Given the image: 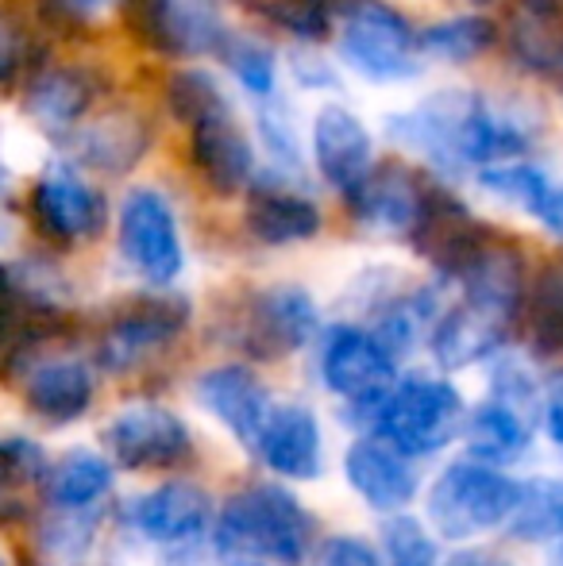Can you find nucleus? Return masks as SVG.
I'll use <instances>...</instances> for the list:
<instances>
[{
	"instance_id": "1",
	"label": "nucleus",
	"mask_w": 563,
	"mask_h": 566,
	"mask_svg": "<svg viewBox=\"0 0 563 566\" xmlns=\"http://www.w3.org/2000/svg\"><path fill=\"white\" fill-rule=\"evenodd\" d=\"M386 135L448 174H479L487 166L521 163L536 143V119L487 93L440 90L406 113H394Z\"/></svg>"
},
{
	"instance_id": "2",
	"label": "nucleus",
	"mask_w": 563,
	"mask_h": 566,
	"mask_svg": "<svg viewBox=\"0 0 563 566\" xmlns=\"http://www.w3.org/2000/svg\"><path fill=\"white\" fill-rule=\"evenodd\" d=\"M347 420L371 428L378 440L402 454H436L456 440L467 409L451 381L409 374L386 394L355 401V409H347Z\"/></svg>"
},
{
	"instance_id": "3",
	"label": "nucleus",
	"mask_w": 563,
	"mask_h": 566,
	"mask_svg": "<svg viewBox=\"0 0 563 566\" xmlns=\"http://www.w3.org/2000/svg\"><path fill=\"white\" fill-rule=\"evenodd\" d=\"M309 544H313V516L282 485H251L220 509L217 552L228 563L274 559L298 566L305 563Z\"/></svg>"
},
{
	"instance_id": "4",
	"label": "nucleus",
	"mask_w": 563,
	"mask_h": 566,
	"mask_svg": "<svg viewBox=\"0 0 563 566\" xmlns=\"http://www.w3.org/2000/svg\"><path fill=\"white\" fill-rule=\"evenodd\" d=\"M336 51L340 62L371 85H398L425 66L417 31L386 0H344L336 15Z\"/></svg>"
},
{
	"instance_id": "5",
	"label": "nucleus",
	"mask_w": 563,
	"mask_h": 566,
	"mask_svg": "<svg viewBox=\"0 0 563 566\" xmlns=\"http://www.w3.org/2000/svg\"><path fill=\"white\" fill-rule=\"evenodd\" d=\"M521 482L482 462H451L428 490V524L444 539H475L510 521Z\"/></svg>"
},
{
	"instance_id": "6",
	"label": "nucleus",
	"mask_w": 563,
	"mask_h": 566,
	"mask_svg": "<svg viewBox=\"0 0 563 566\" xmlns=\"http://www.w3.org/2000/svg\"><path fill=\"white\" fill-rule=\"evenodd\" d=\"M116 235H121L124 262L155 290L174 285L181 270H186L178 217H174V205L158 189H128V197L121 201V212H116Z\"/></svg>"
},
{
	"instance_id": "7",
	"label": "nucleus",
	"mask_w": 563,
	"mask_h": 566,
	"mask_svg": "<svg viewBox=\"0 0 563 566\" xmlns=\"http://www.w3.org/2000/svg\"><path fill=\"white\" fill-rule=\"evenodd\" d=\"M121 12L139 43L166 59L217 54L228 35L209 0H121Z\"/></svg>"
},
{
	"instance_id": "8",
	"label": "nucleus",
	"mask_w": 563,
	"mask_h": 566,
	"mask_svg": "<svg viewBox=\"0 0 563 566\" xmlns=\"http://www.w3.org/2000/svg\"><path fill=\"white\" fill-rule=\"evenodd\" d=\"M105 448L128 470H170L189 459L194 436L166 405L136 401L124 405L105 424Z\"/></svg>"
},
{
	"instance_id": "9",
	"label": "nucleus",
	"mask_w": 563,
	"mask_h": 566,
	"mask_svg": "<svg viewBox=\"0 0 563 566\" xmlns=\"http://www.w3.org/2000/svg\"><path fill=\"white\" fill-rule=\"evenodd\" d=\"M189 321V305L181 297H139L136 305H128L124 313H116L108 321V328L101 332L97 358L105 370H136L147 363L150 355L174 343L181 336Z\"/></svg>"
},
{
	"instance_id": "10",
	"label": "nucleus",
	"mask_w": 563,
	"mask_h": 566,
	"mask_svg": "<svg viewBox=\"0 0 563 566\" xmlns=\"http://www.w3.org/2000/svg\"><path fill=\"white\" fill-rule=\"evenodd\" d=\"M309 150H313L316 174L336 193L352 197L375 170V135L363 124L359 113L347 105H321L309 127Z\"/></svg>"
},
{
	"instance_id": "11",
	"label": "nucleus",
	"mask_w": 563,
	"mask_h": 566,
	"mask_svg": "<svg viewBox=\"0 0 563 566\" xmlns=\"http://www.w3.org/2000/svg\"><path fill=\"white\" fill-rule=\"evenodd\" d=\"M316 332V301L301 285H271L248 301L240 316V343L259 358L301 350Z\"/></svg>"
},
{
	"instance_id": "12",
	"label": "nucleus",
	"mask_w": 563,
	"mask_h": 566,
	"mask_svg": "<svg viewBox=\"0 0 563 566\" xmlns=\"http://www.w3.org/2000/svg\"><path fill=\"white\" fill-rule=\"evenodd\" d=\"M428 201V189L417 181L414 170L398 163L375 166L371 178L347 197L352 205V220L367 235L378 239H414L421 212Z\"/></svg>"
},
{
	"instance_id": "13",
	"label": "nucleus",
	"mask_w": 563,
	"mask_h": 566,
	"mask_svg": "<svg viewBox=\"0 0 563 566\" xmlns=\"http://www.w3.org/2000/svg\"><path fill=\"white\" fill-rule=\"evenodd\" d=\"M321 378L332 394L347 401H367L394 386V358L375 332L340 324L321 343Z\"/></svg>"
},
{
	"instance_id": "14",
	"label": "nucleus",
	"mask_w": 563,
	"mask_h": 566,
	"mask_svg": "<svg viewBox=\"0 0 563 566\" xmlns=\"http://www.w3.org/2000/svg\"><path fill=\"white\" fill-rule=\"evenodd\" d=\"M31 217L54 243H85L101 235L108 209L105 197L74 170H46L31 186Z\"/></svg>"
},
{
	"instance_id": "15",
	"label": "nucleus",
	"mask_w": 563,
	"mask_h": 566,
	"mask_svg": "<svg viewBox=\"0 0 563 566\" xmlns=\"http://www.w3.org/2000/svg\"><path fill=\"white\" fill-rule=\"evenodd\" d=\"M70 150L85 170L128 178L150 150V124L136 108H105L70 135Z\"/></svg>"
},
{
	"instance_id": "16",
	"label": "nucleus",
	"mask_w": 563,
	"mask_h": 566,
	"mask_svg": "<svg viewBox=\"0 0 563 566\" xmlns=\"http://www.w3.org/2000/svg\"><path fill=\"white\" fill-rule=\"evenodd\" d=\"M189 163L212 193L232 197L256 181V143L236 113L212 116L189 127Z\"/></svg>"
},
{
	"instance_id": "17",
	"label": "nucleus",
	"mask_w": 563,
	"mask_h": 566,
	"mask_svg": "<svg viewBox=\"0 0 563 566\" xmlns=\"http://www.w3.org/2000/svg\"><path fill=\"white\" fill-rule=\"evenodd\" d=\"M197 401H201V409L209 412V417H217L220 424L251 451H256L267 417H271V409H274L267 386L240 363L205 370L201 378H197Z\"/></svg>"
},
{
	"instance_id": "18",
	"label": "nucleus",
	"mask_w": 563,
	"mask_h": 566,
	"mask_svg": "<svg viewBox=\"0 0 563 566\" xmlns=\"http://www.w3.org/2000/svg\"><path fill=\"white\" fill-rule=\"evenodd\" d=\"M209 516H212L209 493L194 482H166L158 490L136 497L128 509L132 528L158 547L197 544L205 536V528H209Z\"/></svg>"
},
{
	"instance_id": "19",
	"label": "nucleus",
	"mask_w": 563,
	"mask_h": 566,
	"mask_svg": "<svg viewBox=\"0 0 563 566\" xmlns=\"http://www.w3.org/2000/svg\"><path fill=\"white\" fill-rule=\"evenodd\" d=\"M487 243V228L471 217L463 201H456L444 189H428L421 224L414 231V247L421 251V259L432 262L444 277H456Z\"/></svg>"
},
{
	"instance_id": "20",
	"label": "nucleus",
	"mask_w": 563,
	"mask_h": 566,
	"mask_svg": "<svg viewBox=\"0 0 563 566\" xmlns=\"http://www.w3.org/2000/svg\"><path fill=\"white\" fill-rule=\"evenodd\" d=\"M97 101V77L85 66H43L23 90V113L46 135H74Z\"/></svg>"
},
{
	"instance_id": "21",
	"label": "nucleus",
	"mask_w": 563,
	"mask_h": 566,
	"mask_svg": "<svg viewBox=\"0 0 563 566\" xmlns=\"http://www.w3.org/2000/svg\"><path fill=\"white\" fill-rule=\"evenodd\" d=\"M20 381L28 409L46 424H74L90 412L93 397H97V378H93L90 363L74 355H51L28 363Z\"/></svg>"
},
{
	"instance_id": "22",
	"label": "nucleus",
	"mask_w": 563,
	"mask_h": 566,
	"mask_svg": "<svg viewBox=\"0 0 563 566\" xmlns=\"http://www.w3.org/2000/svg\"><path fill=\"white\" fill-rule=\"evenodd\" d=\"M259 459L290 482H313L324 470V436L309 405H274L256 443Z\"/></svg>"
},
{
	"instance_id": "23",
	"label": "nucleus",
	"mask_w": 563,
	"mask_h": 566,
	"mask_svg": "<svg viewBox=\"0 0 563 566\" xmlns=\"http://www.w3.org/2000/svg\"><path fill=\"white\" fill-rule=\"evenodd\" d=\"M321 205L279 181H251L243 228L263 247H298L321 235Z\"/></svg>"
},
{
	"instance_id": "24",
	"label": "nucleus",
	"mask_w": 563,
	"mask_h": 566,
	"mask_svg": "<svg viewBox=\"0 0 563 566\" xmlns=\"http://www.w3.org/2000/svg\"><path fill=\"white\" fill-rule=\"evenodd\" d=\"M456 282L463 285V301L482 313L498 316L510 324L521 313V297H525V259L518 247L490 239L471 262L456 274Z\"/></svg>"
},
{
	"instance_id": "25",
	"label": "nucleus",
	"mask_w": 563,
	"mask_h": 566,
	"mask_svg": "<svg viewBox=\"0 0 563 566\" xmlns=\"http://www.w3.org/2000/svg\"><path fill=\"white\" fill-rule=\"evenodd\" d=\"M344 474L352 490L367 501L375 513H398L417 497V470L406 462V454L394 451L383 440H355L344 454Z\"/></svg>"
},
{
	"instance_id": "26",
	"label": "nucleus",
	"mask_w": 563,
	"mask_h": 566,
	"mask_svg": "<svg viewBox=\"0 0 563 566\" xmlns=\"http://www.w3.org/2000/svg\"><path fill=\"white\" fill-rule=\"evenodd\" d=\"M502 336H505V321L459 301V305L440 313V321L428 332V343H432V355L444 370H463V366H475L482 358L498 355Z\"/></svg>"
},
{
	"instance_id": "27",
	"label": "nucleus",
	"mask_w": 563,
	"mask_h": 566,
	"mask_svg": "<svg viewBox=\"0 0 563 566\" xmlns=\"http://www.w3.org/2000/svg\"><path fill=\"white\" fill-rule=\"evenodd\" d=\"M505 46H510L513 66L525 77L549 82V85H556V90L563 85V15L521 8L510 20Z\"/></svg>"
},
{
	"instance_id": "28",
	"label": "nucleus",
	"mask_w": 563,
	"mask_h": 566,
	"mask_svg": "<svg viewBox=\"0 0 563 566\" xmlns=\"http://www.w3.org/2000/svg\"><path fill=\"white\" fill-rule=\"evenodd\" d=\"M463 440L467 451L482 462V467H505L518 462L533 443V424L525 417H518L513 409L498 401H482L479 409H471V417L463 420Z\"/></svg>"
},
{
	"instance_id": "29",
	"label": "nucleus",
	"mask_w": 563,
	"mask_h": 566,
	"mask_svg": "<svg viewBox=\"0 0 563 566\" xmlns=\"http://www.w3.org/2000/svg\"><path fill=\"white\" fill-rule=\"evenodd\" d=\"M498 43L494 20L479 12L467 15H448V20L428 23L425 31H417V51L425 62H444V66H467L479 62L490 46Z\"/></svg>"
},
{
	"instance_id": "30",
	"label": "nucleus",
	"mask_w": 563,
	"mask_h": 566,
	"mask_svg": "<svg viewBox=\"0 0 563 566\" xmlns=\"http://www.w3.org/2000/svg\"><path fill=\"white\" fill-rule=\"evenodd\" d=\"M113 490V467L97 451H70L46 474V497L62 513H90Z\"/></svg>"
},
{
	"instance_id": "31",
	"label": "nucleus",
	"mask_w": 563,
	"mask_h": 566,
	"mask_svg": "<svg viewBox=\"0 0 563 566\" xmlns=\"http://www.w3.org/2000/svg\"><path fill=\"white\" fill-rule=\"evenodd\" d=\"M525 336L536 355H563V259H549L525 282Z\"/></svg>"
},
{
	"instance_id": "32",
	"label": "nucleus",
	"mask_w": 563,
	"mask_h": 566,
	"mask_svg": "<svg viewBox=\"0 0 563 566\" xmlns=\"http://www.w3.org/2000/svg\"><path fill=\"white\" fill-rule=\"evenodd\" d=\"M510 536L518 544H552L563 539V482L560 478H529L518 490L510 521Z\"/></svg>"
},
{
	"instance_id": "33",
	"label": "nucleus",
	"mask_w": 563,
	"mask_h": 566,
	"mask_svg": "<svg viewBox=\"0 0 563 566\" xmlns=\"http://www.w3.org/2000/svg\"><path fill=\"white\" fill-rule=\"evenodd\" d=\"M166 108L186 127H197L212 116L232 113L220 77L201 66H186V70H178V74H170V82H166Z\"/></svg>"
},
{
	"instance_id": "34",
	"label": "nucleus",
	"mask_w": 563,
	"mask_h": 566,
	"mask_svg": "<svg viewBox=\"0 0 563 566\" xmlns=\"http://www.w3.org/2000/svg\"><path fill=\"white\" fill-rule=\"evenodd\" d=\"M475 181H479L482 189H487L490 197H498V201L513 205V209L529 212V217H541L544 201H549V193L556 189V181L549 178V174L541 170V166L533 163H502V166H487V170L475 174Z\"/></svg>"
},
{
	"instance_id": "35",
	"label": "nucleus",
	"mask_w": 563,
	"mask_h": 566,
	"mask_svg": "<svg viewBox=\"0 0 563 566\" xmlns=\"http://www.w3.org/2000/svg\"><path fill=\"white\" fill-rule=\"evenodd\" d=\"M46 474L43 451L31 440H0V524L28 513V485Z\"/></svg>"
},
{
	"instance_id": "36",
	"label": "nucleus",
	"mask_w": 563,
	"mask_h": 566,
	"mask_svg": "<svg viewBox=\"0 0 563 566\" xmlns=\"http://www.w3.org/2000/svg\"><path fill=\"white\" fill-rule=\"evenodd\" d=\"M220 59H225L228 74L259 101H271L279 93V59H274L271 46H263L259 39L240 35V31H228L225 43H220Z\"/></svg>"
},
{
	"instance_id": "37",
	"label": "nucleus",
	"mask_w": 563,
	"mask_h": 566,
	"mask_svg": "<svg viewBox=\"0 0 563 566\" xmlns=\"http://www.w3.org/2000/svg\"><path fill=\"white\" fill-rule=\"evenodd\" d=\"M340 8L344 0H271L263 12L274 28H282L298 43H321L336 28Z\"/></svg>"
},
{
	"instance_id": "38",
	"label": "nucleus",
	"mask_w": 563,
	"mask_h": 566,
	"mask_svg": "<svg viewBox=\"0 0 563 566\" xmlns=\"http://www.w3.org/2000/svg\"><path fill=\"white\" fill-rule=\"evenodd\" d=\"M490 401L513 409L518 417H525L529 424H533L536 417H544V405H549V401H544L541 381L529 374V366L521 363L518 355L498 358L494 378H490Z\"/></svg>"
},
{
	"instance_id": "39",
	"label": "nucleus",
	"mask_w": 563,
	"mask_h": 566,
	"mask_svg": "<svg viewBox=\"0 0 563 566\" xmlns=\"http://www.w3.org/2000/svg\"><path fill=\"white\" fill-rule=\"evenodd\" d=\"M256 132H259V143L267 147V155L274 158V166H282V170H298L301 166V135H298V124H293V116L285 113V108H279V105L259 108Z\"/></svg>"
},
{
	"instance_id": "40",
	"label": "nucleus",
	"mask_w": 563,
	"mask_h": 566,
	"mask_svg": "<svg viewBox=\"0 0 563 566\" xmlns=\"http://www.w3.org/2000/svg\"><path fill=\"white\" fill-rule=\"evenodd\" d=\"M93 513H54L43 521V532H39V544L46 547L59 559H77L85 547L93 544Z\"/></svg>"
},
{
	"instance_id": "41",
	"label": "nucleus",
	"mask_w": 563,
	"mask_h": 566,
	"mask_svg": "<svg viewBox=\"0 0 563 566\" xmlns=\"http://www.w3.org/2000/svg\"><path fill=\"white\" fill-rule=\"evenodd\" d=\"M386 555H390V566H436V544L432 536L409 516H394L383 532Z\"/></svg>"
},
{
	"instance_id": "42",
	"label": "nucleus",
	"mask_w": 563,
	"mask_h": 566,
	"mask_svg": "<svg viewBox=\"0 0 563 566\" xmlns=\"http://www.w3.org/2000/svg\"><path fill=\"white\" fill-rule=\"evenodd\" d=\"M31 59V31L15 8L0 4V90L15 85Z\"/></svg>"
},
{
	"instance_id": "43",
	"label": "nucleus",
	"mask_w": 563,
	"mask_h": 566,
	"mask_svg": "<svg viewBox=\"0 0 563 566\" xmlns=\"http://www.w3.org/2000/svg\"><path fill=\"white\" fill-rule=\"evenodd\" d=\"M316 566H383L378 552L359 536H332L316 552Z\"/></svg>"
},
{
	"instance_id": "44",
	"label": "nucleus",
	"mask_w": 563,
	"mask_h": 566,
	"mask_svg": "<svg viewBox=\"0 0 563 566\" xmlns=\"http://www.w3.org/2000/svg\"><path fill=\"white\" fill-rule=\"evenodd\" d=\"M290 66H293V77H298L305 90H336V70H332L321 54L301 51V54H293Z\"/></svg>"
},
{
	"instance_id": "45",
	"label": "nucleus",
	"mask_w": 563,
	"mask_h": 566,
	"mask_svg": "<svg viewBox=\"0 0 563 566\" xmlns=\"http://www.w3.org/2000/svg\"><path fill=\"white\" fill-rule=\"evenodd\" d=\"M62 12L66 15H77V20H90V15H101L108 12L113 4H121V0H59Z\"/></svg>"
},
{
	"instance_id": "46",
	"label": "nucleus",
	"mask_w": 563,
	"mask_h": 566,
	"mask_svg": "<svg viewBox=\"0 0 563 566\" xmlns=\"http://www.w3.org/2000/svg\"><path fill=\"white\" fill-rule=\"evenodd\" d=\"M444 566H513V563L498 559V555H490V552H463V555H456V559L444 563Z\"/></svg>"
},
{
	"instance_id": "47",
	"label": "nucleus",
	"mask_w": 563,
	"mask_h": 566,
	"mask_svg": "<svg viewBox=\"0 0 563 566\" xmlns=\"http://www.w3.org/2000/svg\"><path fill=\"white\" fill-rule=\"evenodd\" d=\"M521 8H529V12H549V15H563V0H521Z\"/></svg>"
},
{
	"instance_id": "48",
	"label": "nucleus",
	"mask_w": 563,
	"mask_h": 566,
	"mask_svg": "<svg viewBox=\"0 0 563 566\" xmlns=\"http://www.w3.org/2000/svg\"><path fill=\"white\" fill-rule=\"evenodd\" d=\"M8 181H12V178H8V166H4V158H0V197L8 193Z\"/></svg>"
},
{
	"instance_id": "49",
	"label": "nucleus",
	"mask_w": 563,
	"mask_h": 566,
	"mask_svg": "<svg viewBox=\"0 0 563 566\" xmlns=\"http://www.w3.org/2000/svg\"><path fill=\"white\" fill-rule=\"evenodd\" d=\"M549 566H563V539H560V544H556V552L549 555Z\"/></svg>"
},
{
	"instance_id": "50",
	"label": "nucleus",
	"mask_w": 563,
	"mask_h": 566,
	"mask_svg": "<svg viewBox=\"0 0 563 566\" xmlns=\"http://www.w3.org/2000/svg\"><path fill=\"white\" fill-rule=\"evenodd\" d=\"M475 4H494V0H475Z\"/></svg>"
},
{
	"instance_id": "51",
	"label": "nucleus",
	"mask_w": 563,
	"mask_h": 566,
	"mask_svg": "<svg viewBox=\"0 0 563 566\" xmlns=\"http://www.w3.org/2000/svg\"><path fill=\"white\" fill-rule=\"evenodd\" d=\"M0 566H8V559H4V552H0Z\"/></svg>"
}]
</instances>
